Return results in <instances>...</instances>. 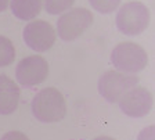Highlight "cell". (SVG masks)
<instances>
[{
  "label": "cell",
  "instance_id": "6da1fadb",
  "mask_svg": "<svg viewBox=\"0 0 155 140\" xmlns=\"http://www.w3.org/2000/svg\"><path fill=\"white\" fill-rule=\"evenodd\" d=\"M31 108L36 119L45 124L58 122L67 115V103L64 96L54 88H46L36 93Z\"/></svg>",
  "mask_w": 155,
  "mask_h": 140
},
{
  "label": "cell",
  "instance_id": "7a4b0ae2",
  "mask_svg": "<svg viewBox=\"0 0 155 140\" xmlns=\"http://www.w3.org/2000/svg\"><path fill=\"white\" fill-rule=\"evenodd\" d=\"M111 62L119 71L126 74H136L147 67L148 54L137 43L123 42L114 47L111 53Z\"/></svg>",
  "mask_w": 155,
  "mask_h": 140
},
{
  "label": "cell",
  "instance_id": "3957f363",
  "mask_svg": "<svg viewBox=\"0 0 155 140\" xmlns=\"http://www.w3.org/2000/svg\"><path fill=\"white\" fill-rule=\"evenodd\" d=\"M150 24V11L141 2H129L123 4L116 15L118 29L127 36L140 35Z\"/></svg>",
  "mask_w": 155,
  "mask_h": 140
},
{
  "label": "cell",
  "instance_id": "277c9868",
  "mask_svg": "<svg viewBox=\"0 0 155 140\" xmlns=\"http://www.w3.org/2000/svg\"><path fill=\"white\" fill-rule=\"evenodd\" d=\"M139 83V78L118 71H107L97 82L98 93L110 103L119 101L127 90L133 89Z\"/></svg>",
  "mask_w": 155,
  "mask_h": 140
},
{
  "label": "cell",
  "instance_id": "5b68a950",
  "mask_svg": "<svg viewBox=\"0 0 155 140\" xmlns=\"http://www.w3.org/2000/svg\"><path fill=\"white\" fill-rule=\"evenodd\" d=\"M93 24V14L87 8H74L60 17L57 22L58 36L64 42L78 39Z\"/></svg>",
  "mask_w": 155,
  "mask_h": 140
},
{
  "label": "cell",
  "instance_id": "8992f818",
  "mask_svg": "<svg viewBox=\"0 0 155 140\" xmlns=\"http://www.w3.org/2000/svg\"><path fill=\"white\" fill-rule=\"evenodd\" d=\"M48 75V64L40 55H28L18 62L15 68L17 81L24 88L40 85Z\"/></svg>",
  "mask_w": 155,
  "mask_h": 140
},
{
  "label": "cell",
  "instance_id": "52a82bcc",
  "mask_svg": "<svg viewBox=\"0 0 155 140\" xmlns=\"http://www.w3.org/2000/svg\"><path fill=\"white\" fill-rule=\"evenodd\" d=\"M24 40L35 52H47L55 43V31L47 21H32L24 28Z\"/></svg>",
  "mask_w": 155,
  "mask_h": 140
},
{
  "label": "cell",
  "instance_id": "ba28073f",
  "mask_svg": "<svg viewBox=\"0 0 155 140\" xmlns=\"http://www.w3.org/2000/svg\"><path fill=\"white\" fill-rule=\"evenodd\" d=\"M119 108L130 118H144L152 108V95L145 88H133L120 97Z\"/></svg>",
  "mask_w": 155,
  "mask_h": 140
},
{
  "label": "cell",
  "instance_id": "9c48e42d",
  "mask_svg": "<svg viewBox=\"0 0 155 140\" xmlns=\"http://www.w3.org/2000/svg\"><path fill=\"white\" fill-rule=\"evenodd\" d=\"M21 92L8 76L0 75V115H10L17 110Z\"/></svg>",
  "mask_w": 155,
  "mask_h": 140
},
{
  "label": "cell",
  "instance_id": "30bf717a",
  "mask_svg": "<svg viewBox=\"0 0 155 140\" xmlns=\"http://www.w3.org/2000/svg\"><path fill=\"white\" fill-rule=\"evenodd\" d=\"M43 0H11L10 8L11 13L22 21L33 20L42 11Z\"/></svg>",
  "mask_w": 155,
  "mask_h": 140
},
{
  "label": "cell",
  "instance_id": "8fae6325",
  "mask_svg": "<svg viewBox=\"0 0 155 140\" xmlns=\"http://www.w3.org/2000/svg\"><path fill=\"white\" fill-rule=\"evenodd\" d=\"M14 58H15V47L13 42L6 36L0 35V68L10 65Z\"/></svg>",
  "mask_w": 155,
  "mask_h": 140
},
{
  "label": "cell",
  "instance_id": "7c38bea8",
  "mask_svg": "<svg viewBox=\"0 0 155 140\" xmlns=\"http://www.w3.org/2000/svg\"><path fill=\"white\" fill-rule=\"evenodd\" d=\"M45 8L48 14L57 15V14L64 13L65 10L71 8L75 0H43Z\"/></svg>",
  "mask_w": 155,
  "mask_h": 140
},
{
  "label": "cell",
  "instance_id": "4fadbf2b",
  "mask_svg": "<svg viewBox=\"0 0 155 140\" xmlns=\"http://www.w3.org/2000/svg\"><path fill=\"white\" fill-rule=\"evenodd\" d=\"M90 6L101 14H111L119 7L120 0H89Z\"/></svg>",
  "mask_w": 155,
  "mask_h": 140
},
{
  "label": "cell",
  "instance_id": "5bb4252c",
  "mask_svg": "<svg viewBox=\"0 0 155 140\" xmlns=\"http://www.w3.org/2000/svg\"><path fill=\"white\" fill-rule=\"evenodd\" d=\"M137 140H155V126L150 125V126L144 128L139 133Z\"/></svg>",
  "mask_w": 155,
  "mask_h": 140
},
{
  "label": "cell",
  "instance_id": "9a60e30c",
  "mask_svg": "<svg viewBox=\"0 0 155 140\" xmlns=\"http://www.w3.org/2000/svg\"><path fill=\"white\" fill-rule=\"evenodd\" d=\"M0 140H29V137L26 135H24L22 132L11 130V132H7L6 135H3V137Z\"/></svg>",
  "mask_w": 155,
  "mask_h": 140
},
{
  "label": "cell",
  "instance_id": "2e32d148",
  "mask_svg": "<svg viewBox=\"0 0 155 140\" xmlns=\"http://www.w3.org/2000/svg\"><path fill=\"white\" fill-rule=\"evenodd\" d=\"M8 4H10V0H0V13L6 10L8 7Z\"/></svg>",
  "mask_w": 155,
  "mask_h": 140
},
{
  "label": "cell",
  "instance_id": "e0dca14e",
  "mask_svg": "<svg viewBox=\"0 0 155 140\" xmlns=\"http://www.w3.org/2000/svg\"><path fill=\"white\" fill-rule=\"evenodd\" d=\"M94 140H115V139H114V137H110V136H98Z\"/></svg>",
  "mask_w": 155,
  "mask_h": 140
}]
</instances>
